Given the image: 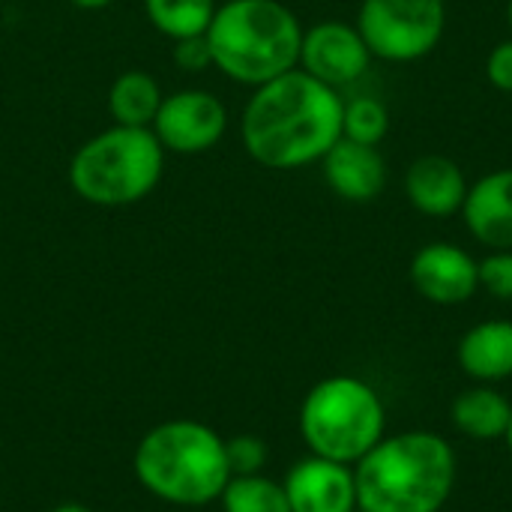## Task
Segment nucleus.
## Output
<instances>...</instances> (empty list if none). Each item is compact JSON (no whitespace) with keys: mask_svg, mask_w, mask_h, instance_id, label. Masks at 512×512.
<instances>
[{"mask_svg":"<svg viewBox=\"0 0 512 512\" xmlns=\"http://www.w3.org/2000/svg\"><path fill=\"white\" fill-rule=\"evenodd\" d=\"M345 99L300 66L255 87L240 120L246 153L273 171L321 162L342 138Z\"/></svg>","mask_w":512,"mask_h":512,"instance_id":"nucleus-1","label":"nucleus"},{"mask_svg":"<svg viewBox=\"0 0 512 512\" xmlns=\"http://www.w3.org/2000/svg\"><path fill=\"white\" fill-rule=\"evenodd\" d=\"M354 512H363V510H354Z\"/></svg>","mask_w":512,"mask_h":512,"instance_id":"nucleus-29","label":"nucleus"},{"mask_svg":"<svg viewBox=\"0 0 512 512\" xmlns=\"http://www.w3.org/2000/svg\"><path fill=\"white\" fill-rule=\"evenodd\" d=\"M132 468L153 498L174 507H207L231 480L225 438L198 420L153 426L138 441Z\"/></svg>","mask_w":512,"mask_h":512,"instance_id":"nucleus-3","label":"nucleus"},{"mask_svg":"<svg viewBox=\"0 0 512 512\" xmlns=\"http://www.w3.org/2000/svg\"><path fill=\"white\" fill-rule=\"evenodd\" d=\"M468 177L459 162L429 153L408 165L405 171V195L408 204L429 219H450L462 213L468 195Z\"/></svg>","mask_w":512,"mask_h":512,"instance_id":"nucleus-12","label":"nucleus"},{"mask_svg":"<svg viewBox=\"0 0 512 512\" xmlns=\"http://www.w3.org/2000/svg\"><path fill=\"white\" fill-rule=\"evenodd\" d=\"M72 6H78V9H105V6H111L114 0H69Z\"/></svg>","mask_w":512,"mask_h":512,"instance_id":"nucleus-25","label":"nucleus"},{"mask_svg":"<svg viewBox=\"0 0 512 512\" xmlns=\"http://www.w3.org/2000/svg\"><path fill=\"white\" fill-rule=\"evenodd\" d=\"M507 24H510V33H512V0L507 3Z\"/></svg>","mask_w":512,"mask_h":512,"instance_id":"nucleus-28","label":"nucleus"},{"mask_svg":"<svg viewBox=\"0 0 512 512\" xmlns=\"http://www.w3.org/2000/svg\"><path fill=\"white\" fill-rule=\"evenodd\" d=\"M225 456H228L231 477L261 474L267 465V444L255 435H237V438L225 441Z\"/></svg>","mask_w":512,"mask_h":512,"instance_id":"nucleus-21","label":"nucleus"},{"mask_svg":"<svg viewBox=\"0 0 512 512\" xmlns=\"http://www.w3.org/2000/svg\"><path fill=\"white\" fill-rule=\"evenodd\" d=\"M165 93L159 81L144 69H126L111 81L108 114L120 126H153Z\"/></svg>","mask_w":512,"mask_h":512,"instance_id":"nucleus-17","label":"nucleus"},{"mask_svg":"<svg viewBox=\"0 0 512 512\" xmlns=\"http://www.w3.org/2000/svg\"><path fill=\"white\" fill-rule=\"evenodd\" d=\"M150 129L165 147V153H207L222 141L228 129V108L210 90H177L162 99Z\"/></svg>","mask_w":512,"mask_h":512,"instance_id":"nucleus-8","label":"nucleus"},{"mask_svg":"<svg viewBox=\"0 0 512 512\" xmlns=\"http://www.w3.org/2000/svg\"><path fill=\"white\" fill-rule=\"evenodd\" d=\"M414 291L435 306H462L480 291V261L456 243H426L408 267Z\"/></svg>","mask_w":512,"mask_h":512,"instance_id":"nucleus-10","label":"nucleus"},{"mask_svg":"<svg viewBox=\"0 0 512 512\" xmlns=\"http://www.w3.org/2000/svg\"><path fill=\"white\" fill-rule=\"evenodd\" d=\"M300 435L312 456L354 468L387 435V408L369 381L330 375L306 393Z\"/></svg>","mask_w":512,"mask_h":512,"instance_id":"nucleus-6","label":"nucleus"},{"mask_svg":"<svg viewBox=\"0 0 512 512\" xmlns=\"http://www.w3.org/2000/svg\"><path fill=\"white\" fill-rule=\"evenodd\" d=\"M357 30L372 57L387 63H417L444 39L447 0H363Z\"/></svg>","mask_w":512,"mask_h":512,"instance_id":"nucleus-7","label":"nucleus"},{"mask_svg":"<svg viewBox=\"0 0 512 512\" xmlns=\"http://www.w3.org/2000/svg\"><path fill=\"white\" fill-rule=\"evenodd\" d=\"M219 504L225 512H291L282 483L264 474L231 477Z\"/></svg>","mask_w":512,"mask_h":512,"instance_id":"nucleus-19","label":"nucleus"},{"mask_svg":"<svg viewBox=\"0 0 512 512\" xmlns=\"http://www.w3.org/2000/svg\"><path fill=\"white\" fill-rule=\"evenodd\" d=\"M327 186L354 204L375 201L387 186V162L378 147L339 138L321 159Z\"/></svg>","mask_w":512,"mask_h":512,"instance_id":"nucleus-14","label":"nucleus"},{"mask_svg":"<svg viewBox=\"0 0 512 512\" xmlns=\"http://www.w3.org/2000/svg\"><path fill=\"white\" fill-rule=\"evenodd\" d=\"M453 426L474 441H498L507 435L512 405L510 399L495 390V384H477L456 396L450 408Z\"/></svg>","mask_w":512,"mask_h":512,"instance_id":"nucleus-16","label":"nucleus"},{"mask_svg":"<svg viewBox=\"0 0 512 512\" xmlns=\"http://www.w3.org/2000/svg\"><path fill=\"white\" fill-rule=\"evenodd\" d=\"M174 63H177V69H183L189 75H198V72L210 69L213 66V51H210L207 33L177 39L174 42Z\"/></svg>","mask_w":512,"mask_h":512,"instance_id":"nucleus-23","label":"nucleus"},{"mask_svg":"<svg viewBox=\"0 0 512 512\" xmlns=\"http://www.w3.org/2000/svg\"><path fill=\"white\" fill-rule=\"evenodd\" d=\"M486 78L501 93H512V36L492 48L486 60Z\"/></svg>","mask_w":512,"mask_h":512,"instance_id":"nucleus-24","label":"nucleus"},{"mask_svg":"<svg viewBox=\"0 0 512 512\" xmlns=\"http://www.w3.org/2000/svg\"><path fill=\"white\" fill-rule=\"evenodd\" d=\"M459 474L456 450L438 432L384 435L357 465V510L441 512Z\"/></svg>","mask_w":512,"mask_h":512,"instance_id":"nucleus-2","label":"nucleus"},{"mask_svg":"<svg viewBox=\"0 0 512 512\" xmlns=\"http://www.w3.org/2000/svg\"><path fill=\"white\" fill-rule=\"evenodd\" d=\"M213 66L246 87H261L300 66L303 24L282 0H225L207 27Z\"/></svg>","mask_w":512,"mask_h":512,"instance_id":"nucleus-4","label":"nucleus"},{"mask_svg":"<svg viewBox=\"0 0 512 512\" xmlns=\"http://www.w3.org/2000/svg\"><path fill=\"white\" fill-rule=\"evenodd\" d=\"M459 369L477 384H498L512 378V321L492 318L474 324L456 348Z\"/></svg>","mask_w":512,"mask_h":512,"instance_id":"nucleus-15","label":"nucleus"},{"mask_svg":"<svg viewBox=\"0 0 512 512\" xmlns=\"http://www.w3.org/2000/svg\"><path fill=\"white\" fill-rule=\"evenodd\" d=\"M51 512H93L90 507H84V504H60V507H54Z\"/></svg>","mask_w":512,"mask_h":512,"instance_id":"nucleus-26","label":"nucleus"},{"mask_svg":"<svg viewBox=\"0 0 512 512\" xmlns=\"http://www.w3.org/2000/svg\"><path fill=\"white\" fill-rule=\"evenodd\" d=\"M504 444H507V450L512 453V417H510V426H507V435H504Z\"/></svg>","mask_w":512,"mask_h":512,"instance_id":"nucleus-27","label":"nucleus"},{"mask_svg":"<svg viewBox=\"0 0 512 512\" xmlns=\"http://www.w3.org/2000/svg\"><path fill=\"white\" fill-rule=\"evenodd\" d=\"M480 288L495 300L512 303V249H492L480 261Z\"/></svg>","mask_w":512,"mask_h":512,"instance_id":"nucleus-22","label":"nucleus"},{"mask_svg":"<svg viewBox=\"0 0 512 512\" xmlns=\"http://www.w3.org/2000/svg\"><path fill=\"white\" fill-rule=\"evenodd\" d=\"M390 132V111L375 96H354L342 111V138L378 147Z\"/></svg>","mask_w":512,"mask_h":512,"instance_id":"nucleus-20","label":"nucleus"},{"mask_svg":"<svg viewBox=\"0 0 512 512\" xmlns=\"http://www.w3.org/2000/svg\"><path fill=\"white\" fill-rule=\"evenodd\" d=\"M291 512H354L357 510V483H354V468L321 459V456H306L300 459L285 483Z\"/></svg>","mask_w":512,"mask_h":512,"instance_id":"nucleus-11","label":"nucleus"},{"mask_svg":"<svg viewBox=\"0 0 512 512\" xmlns=\"http://www.w3.org/2000/svg\"><path fill=\"white\" fill-rule=\"evenodd\" d=\"M459 216L486 249H512V168L489 171L471 183Z\"/></svg>","mask_w":512,"mask_h":512,"instance_id":"nucleus-13","label":"nucleus"},{"mask_svg":"<svg viewBox=\"0 0 512 512\" xmlns=\"http://www.w3.org/2000/svg\"><path fill=\"white\" fill-rule=\"evenodd\" d=\"M165 174V147L147 126H108L69 159L72 192L96 207L144 201Z\"/></svg>","mask_w":512,"mask_h":512,"instance_id":"nucleus-5","label":"nucleus"},{"mask_svg":"<svg viewBox=\"0 0 512 512\" xmlns=\"http://www.w3.org/2000/svg\"><path fill=\"white\" fill-rule=\"evenodd\" d=\"M372 51L357 30V24L348 21H318L309 30H303V45H300V69L309 72L312 78L330 84V87H345L360 81L369 72Z\"/></svg>","mask_w":512,"mask_h":512,"instance_id":"nucleus-9","label":"nucleus"},{"mask_svg":"<svg viewBox=\"0 0 512 512\" xmlns=\"http://www.w3.org/2000/svg\"><path fill=\"white\" fill-rule=\"evenodd\" d=\"M216 6V0H144L150 24L171 42L207 33Z\"/></svg>","mask_w":512,"mask_h":512,"instance_id":"nucleus-18","label":"nucleus"}]
</instances>
